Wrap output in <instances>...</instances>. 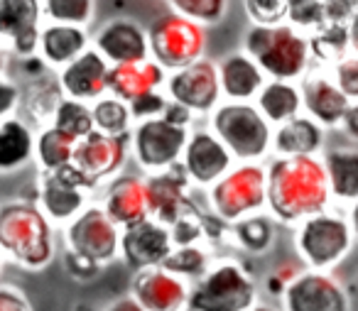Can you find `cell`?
<instances>
[{
  "mask_svg": "<svg viewBox=\"0 0 358 311\" xmlns=\"http://www.w3.org/2000/svg\"><path fill=\"white\" fill-rule=\"evenodd\" d=\"M268 172V203L275 221L299 226L307 218L327 211L331 203L327 169L322 157H273Z\"/></svg>",
  "mask_w": 358,
  "mask_h": 311,
  "instance_id": "1",
  "label": "cell"
},
{
  "mask_svg": "<svg viewBox=\"0 0 358 311\" xmlns=\"http://www.w3.org/2000/svg\"><path fill=\"white\" fill-rule=\"evenodd\" d=\"M55 228L37 203L8 201L0 206V250L27 272H42L55 260Z\"/></svg>",
  "mask_w": 358,
  "mask_h": 311,
  "instance_id": "2",
  "label": "cell"
},
{
  "mask_svg": "<svg viewBox=\"0 0 358 311\" xmlns=\"http://www.w3.org/2000/svg\"><path fill=\"white\" fill-rule=\"evenodd\" d=\"M243 52L253 57L265 76L275 81L302 79L312 69L309 37L285 25H250L243 37Z\"/></svg>",
  "mask_w": 358,
  "mask_h": 311,
  "instance_id": "3",
  "label": "cell"
},
{
  "mask_svg": "<svg viewBox=\"0 0 358 311\" xmlns=\"http://www.w3.org/2000/svg\"><path fill=\"white\" fill-rule=\"evenodd\" d=\"M66 262H76L89 270V275H99V270L120 255V228L110 221L101 203L86 206L79 216L64 228ZM69 265V267H76Z\"/></svg>",
  "mask_w": 358,
  "mask_h": 311,
  "instance_id": "4",
  "label": "cell"
},
{
  "mask_svg": "<svg viewBox=\"0 0 358 311\" xmlns=\"http://www.w3.org/2000/svg\"><path fill=\"white\" fill-rule=\"evenodd\" d=\"M211 133L238 162H260L273 150V125L255 103H219L211 113Z\"/></svg>",
  "mask_w": 358,
  "mask_h": 311,
  "instance_id": "5",
  "label": "cell"
},
{
  "mask_svg": "<svg viewBox=\"0 0 358 311\" xmlns=\"http://www.w3.org/2000/svg\"><path fill=\"white\" fill-rule=\"evenodd\" d=\"M351 223L343 213L322 211L317 216L307 218L294 231V250L307 270L331 272L341 265L353 247Z\"/></svg>",
  "mask_w": 358,
  "mask_h": 311,
  "instance_id": "6",
  "label": "cell"
},
{
  "mask_svg": "<svg viewBox=\"0 0 358 311\" xmlns=\"http://www.w3.org/2000/svg\"><path fill=\"white\" fill-rule=\"evenodd\" d=\"M255 304V277L236 260L209 267V272L189 287V311H250Z\"/></svg>",
  "mask_w": 358,
  "mask_h": 311,
  "instance_id": "7",
  "label": "cell"
},
{
  "mask_svg": "<svg viewBox=\"0 0 358 311\" xmlns=\"http://www.w3.org/2000/svg\"><path fill=\"white\" fill-rule=\"evenodd\" d=\"M211 213L224 223H238L268 203V172L258 162H241L209 191Z\"/></svg>",
  "mask_w": 358,
  "mask_h": 311,
  "instance_id": "8",
  "label": "cell"
},
{
  "mask_svg": "<svg viewBox=\"0 0 358 311\" xmlns=\"http://www.w3.org/2000/svg\"><path fill=\"white\" fill-rule=\"evenodd\" d=\"M189 135V125L177 123L164 113L155 115L135 125L133 138H130V152L143 172H167L182 164Z\"/></svg>",
  "mask_w": 358,
  "mask_h": 311,
  "instance_id": "9",
  "label": "cell"
},
{
  "mask_svg": "<svg viewBox=\"0 0 358 311\" xmlns=\"http://www.w3.org/2000/svg\"><path fill=\"white\" fill-rule=\"evenodd\" d=\"M150 59L157 62L164 71H179L204 59L206 30L196 22L179 17L174 13L159 17L148 30Z\"/></svg>",
  "mask_w": 358,
  "mask_h": 311,
  "instance_id": "10",
  "label": "cell"
},
{
  "mask_svg": "<svg viewBox=\"0 0 358 311\" xmlns=\"http://www.w3.org/2000/svg\"><path fill=\"white\" fill-rule=\"evenodd\" d=\"M91 191H96V187L74 164L57 169V172H40L37 206L45 211L52 223L66 226L86 208Z\"/></svg>",
  "mask_w": 358,
  "mask_h": 311,
  "instance_id": "11",
  "label": "cell"
},
{
  "mask_svg": "<svg viewBox=\"0 0 358 311\" xmlns=\"http://www.w3.org/2000/svg\"><path fill=\"white\" fill-rule=\"evenodd\" d=\"M164 89L172 103L187 108L192 115H209L219 108L221 101L219 66L209 59H199L196 64L172 71Z\"/></svg>",
  "mask_w": 358,
  "mask_h": 311,
  "instance_id": "12",
  "label": "cell"
},
{
  "mask_svg": "<svg viewBox=\"0 0 358 311\" xmlns=\"http://www.w3.org/2000/svg\"><path fill=\"white\" fill-rule=\"evenodd\" d=\"M282 311H351V296L331 272L304 267L285 287Z\"/></svg>",
  "mask_w": 358,
  "mask_h": 311,
  "instance_id": "13",
  "label": "cell"
},
{
  "mask_svg": "<svg viewBox=\"0 0 358 311\" xmlns=\"http://www.w3.org/2000/svg\"><path fill=\"white\" fill-rule=\"evenodd\" d=\"M130 138H133V133L115 138V135H103L94 130L89 138L76 143L71 164L99 189L101 184L118 177L123 164L128 162Z\"/></svg>",
  "mask_w": 358,
  "mask_h": 311,
  "instance_id": "14",
  "label": "cell"
},
{
  "mask_svg": "<svg viewBox=\"0 0 358 311\" xmlns=\"http://www.w3.org/2000/svg\"><path fill=\"white\" fill-rule=\"evenodd\" d=\"M42 20V0H0V42L15 57L30 59L40 52Z\"/></svg>",
  "mask_w": 358,
  "mask_h": 311,
  "instance_id": "15",
  "label": "cell"
},
{
  "mask_svg": "<svg viewBox=\"0 0 358 311\" xmlns=\"http://www.w3.org/2000/svg\"><path fill=\"white\" fill-rule=\"evenodd\" d=\"M172 250V231L155 218H145L120 231V257L133 272L162 267Z\"/></svg>",
  "mask_w": 358,
  "mask_h": 311,
  "instance_id": "16",
  "label": "cell"
},
{
  "mask_svg": "<svg viewBox=\"0 0 358 311\" xmlns=\"http://www.w3.org/2000/svg\"><path fill=\"white\" fill-rule=\"evenodd\" d=\"M182 169L194 187L211 189L234 169V154L209 130H194L182 154Z\"/></svg>",
  "mask_w": 358,
  "mask_h": 311,
  "instance_id": "17",
  "label": "cell"
},
{
  "mask_svg": "<svg viewBox=\"0 0 358 311\" xmlns=\"http://www.w3.org/2000/svg\"><path fill=\"white\" fill-rule=\"evenodd\" d=\"M145 187H148L150 218L159 221L162 226L172 228L179 218L194 211L189 196L192 182L182 169V164L167 169V172L148 174Z\"/></svg>",
  "mask_w": 358,
  "mask_h": 311,
  "instance_id": "18",
  "label": "cell"
},
{
  "mask_svg": "<svg viewBox=\"0 0 358 311\" xmlns=\"http://www.w3.org/2000/svg\"><path fill=\"white\" fill-rule=\"evenodd\" d=\"M130 296H135L145 311H189V284L164 267L135 272Z\"/></svg>",
  "mask_w": 358,
  "mask_h": 311,
  "instance_id": "19",
  "label": "cell"
},
{
  "mask_svg": "<svg viewBox=\"0 0 358 311\" xmlns=\"http://www.w3.org/2000/svg\"><path fill=\"white\" fill-rule=\"evenodd\" d=\"M94 47L110 66L118 64H140L150 59V40L148 30L128 17H113L108 20L94 37Z\"/></svg>",
  "mask_w": 358,
  "mask_h": 311,
  "instance_id": "20",
  "label": "cell"
},
{
  "mask_svg": "<svg viewBox=\"0 0 358 311\" xmlns=\"http://www.w3.org/2000/svg\"><path fill=\"white\" fill-rule=\"evenodd\" d=\"M299 94H302V110L309 118L317 120L324 130L341 128V120L351 108V101L334 84L327 69H309L302 76Z\"/></svg>",
  "mask_w": 358,
  "mask_h": 311,
  "instance_id": "21",
  "label": "cell"
},
{
  "mask_svg": "<svg viewBox=\"0 0 358 311\" xmlns=\"http://www.w3.org/2000/svg\"><path fill=\"white\" fill-rule=\"evenodd\" d=\"M108 62L94 47H89L79 59H74L59 71L57 81H59L62 94L66 99L81 101V103H96L108 94Z\"/></svg>",
  "mask_w": 358,
  "mask_h": 311,
  "instance_id": "22",
  "label": "cell"
},
{
  "mask_svg": "<svg viewBox=\"0 0 358 311\" xmlns=\"http://www.w3.org/2000/svg\"><path fill=\"white\" fill-rule=\"evenodd\" d=\"M101 206H103V211L108 213L110 221L120 231L133 226V223L150 218L145 177H138V174H118L115 179H110Z\"/></svg>",
  "mask_w": 358,
  "mask_h": 311,
  "instance_id": "23",
  "label": "cell"
},
{
  "mask_svg": "<svg viewBox=\"0 0 358 311\" xmlns=\"http://www.w3.org/2000/svg\"><path fill=\"white\" fill-rule=\"evenodd\" d=\"M216 66H219L221 96L236 103H250L268 84V76L245 52H231Z\"/></svg>",
  "mask_w": 358,
  "mask_h": 311,
  "instance_id": "24",
  "label": "cell"
},
{
  "mask_svg": "<svg viewBox=\"0 0 358 311\" xmlns=\"http://www.w3.org/2000/svg\"><path fill=\"white\" fill-rule=\"evenodd\" d=\"M167 84V74L157 62L148 59L140 64H118L108 71V94L125 103L145 99L150 94H157Z\"/></svg>",
  "mask_w": 358,
  "mask_h": 311,
  "instance_id": "25",
  "label": "cell"
},
{
  "mask_svg": "<svg viewBox=\"0 0 358 311\" xmlns=\"http://www.w3.org/2000/svg\"><path fill=\"white\" fill-rule=\"evenodd\" d=\"M324 147V128L309 115H297L273 133L275 157H317Z\"/></svg>",
  "mask_w": 358,
  "mask_h": 311,
  "instance_id": "26",
  "label": "cell"
},
{
  "mask_svg": "<svg viewBox=\"0 0 358 311\" xmlns=\"http://www.w3.org/2000/svg\"><path fill=\"white\" fill-rule=\"evenodd\" d=\"M91 47V40L84 27L74 25H42L40 32V57L55 69H64L74 59H79Z\"/></svg>",
  "mask_w": 358,
  "mask_h": 311,
  "instance_id": "27",
  "label": "cell"
},
{
  "mask_svg": "<svg viewBox=\"0 0 358 311\" xmlns=\"http://www.w3.org/2000/svg\"><path fill=\"white\" fill-rule=\"evenodd\" d=\"M37 147V138L32 128L22 118H13L0 123V177L20 172L32 162Z\"/></svg>",
  "mask_w": 358,
  "mask_h": 311,
  "instance_id": "28",
  "label": "cell"
},
{
  "mask_svg": "<svg viewBox=\"0 0 358 311\" xmlns=\"http://www.w3.org/2000/svg\"><path fill=\"white\" fill-rule=\"evenodd\" d=\"M334 201H358V147H329L322 154Z\"/></svg>",
  "mask_w": 358,
  "mask_h": 311,
  "instance_id": "29",
  "label": "cell"
},
{
  "mask_svg": "<svg viewBox=\"0 0 358 311\" xmlns=\"http://www.w3.org/2000/svg\"><path fill=\"white\" fill-rule=\"evenodd\" d=\"M255 106L265 115V120L278 128V125L302 115V94L294 81L268 79V84L255 96Z\"/></svg>",
  "mask_w": 358,
  "mask_h": 311,
  "instance_id": "30",
  "label": "cell"
},
{
  "mask_svg": "<svg viewBox=\"0 0 358 311\" xmlns=\"http://www.w3.org/2000/svg\"><path fill=\"white\" fill-rule=\"evenodd\" d=\"M64 94H62V86L57 79L50 76H37L32 79L25 89H20V106L30 113L32 120H37L40 125H52L57 106L62 103Z\"/></svg>",
  "mask_w": 358,
  "mask_h": 311,
  "instance_id": "31",
  "label": "cell"
},
{
  "mask_svg": "<svg viewBox=\"0 0 358 311\" xmlns=\"http://www.w3.org/2000/svg\"><path fill=\"white\" fill-rule=\"evenodd\" d=\"M309 50H312V64L319 69H331L334 64L351 55L348 42V27L343 25H324L314 35H309Z\"/></svg>",
  "mask_w": 358,
  "mask_h": 311,
  "instance_id": "32",
  "label": "cell"
},
{
  "mask_svg": "<svg viewBox=\"0 0 358 311\" xmlns=\"http://www.w3.org/2000/svg\"><path fill=\"white\" fill-rule=\"evenodd\" d=\"M231 231H234V240L241 250L250 252V255H265L275 243V218L265 216V213H253V216L234 223Z\"/></svg>",
  "mask_w": 358,
  "mask_h": 311,
  "instance_id": "33",
  "label": "cell"
},
{
  "mask_svg": "<svg viewBox=\"0 0 358 311\" xmlns=\"http://www.w3.org/2000/svg\"><path fill=\"white\" fill-rule=\"evenodd\" d=\"M74 147L76 143L69 140L66 135H62L57 128L47 125L37 135V147L35 157L40 162V172H57V169H64L74 159Z\"/></svg>",
  "mask_w": 358,
  "mask_h": 311,
  "instance_id": "34",
  "label": "cell"
},
{
  "mask_svg": "<svg viewBox=\"0 0 358 311\" xmlns=\"http://www.w3.org/2000/svg\"><path fill=\"white\" fill-rule=\"evenodd\" d=\"M52 128H57L62 135H66L74 143H81L84 138H89L96 130L94 125V110L89 103H81L74 99H62V103L57 106L55 118H52Z\"/></svg>",
  "mask_w": 358,
  "mask_h": 311,
  "instance_id": "35",
  "label": "cell"
},
{
  "mask_svg": "<svg viewBox=\"0 0 358 311\" xmlns=\"http://www.w3.org/2000/svg\"><path fill=\"white\" fill-rule=\"evenodd\" d=\"M94 125L99 133L103 135H130V123H133V113L125 101L115 99V96H103L94 106Z\"/></svg>",
  "mask_w": 358,
  "mask_h": 311,
  "instance_id": "36",
  "label": "cell"
},
{
  "mask_svg": "<svg viewBox=\"0 0 358 311\" xmlns=\"http://www.w3.org/2000/svg\"><path fill=\"white\" fill-rule=\"evenodd\" d=\"M45 17L55 25L84 27L94 20L96 0H42Z\"/></svg>",
  "mask_w": 358,
  "mask_h": 311,
  "instance_id": "37",
  "label": "cell"
},
{
  "mask_svg": "<svg viewBox=\"0 0 358 311\" xmlns=\"http://www.w3.org/2000/svg\"><path fill=\"white\" fill-rule=\"evenodd\" d=\"M164 270L172 272L179 280H201V277L209 272V257L201 250L199 245H185V247H174L172 255L164 260Z\"/></svg>",
  "mask_w": 358,
  "mask_h": 311,
  "instance_id": "38",
  "label": "cell"
},
{
  "mask_svg": "<svg viewBox=\"0 0 358 311\" xmlns=\"http://www.w3.org/2000/svg\"><path fill=\"white\" fill-rule=\"evenodd\" d=\"M174 15L187 17L196 25H219L229 10V0H167Z\"/></svg>",
  "mask_w": 358,
  "mask_h": 311,
  "instance_id": "39",
  "label": "cell"
},
{
  "mask_svg": "<svg viewBox=\"0 0 358 311\" xmlns=\"http://www.w3.org/2000/svg\"><path fill=\"white\" fill-rule=\"evenodd\" d=\"M297 3L302 0H243L253 25H285Z\"/></svg>",
  "mask_w": 358,
  "mask_h": 311,
  "instance_id": "40",
  "label": "cell"
},
{
  "mask_svg": "<svg viewBox=\"0 0 358 311\" xmlns=\"http://www.w3.org/2000/svg\"><path fill=\"white\" fill-rule=\"evenodd\" d=\"M287 22L292 27H297L304 35H314L317 30H322L327 25V13H324V0H302L292 8Z\"/></svg>",
  "mask_w": 358,
  "mask_h": 311,
  "instance_id": "41",
  "label": "cell"
},
{
  "mask_svg": "<svg viewBox=\"0 0 358 311\" xmlns=\"http://www.w3.org/2000/svg\"><path fill=\"white\" fill-rule=\"evenodd\" d=\"M331 74L334 84L341 89V94L346 96L351 103L358 101V57L356 55H348L343 57L338 64H334L331 69H327Z\"/></svg>",
  "mask_w": 358,
  "mask_h": 311,
  "instance_id": "42",
  "label": "cell"
},
{
  "mask_svg": "<svg viewBox=\"0 0 358 311\" xmlns=\"http://www.w3.org/2000/svg\"><path fill=\"white\" fill-rule=\"evenodd\" d=\"M358 10V0H324V13H327V25H343L348 27L351 17Z\"/></svg>",
  "mask_w": 358,
  "mask_h": 311,
  "instance_id": "43",
  "label": "cell"
},
{
  "mask_svg": "<svg viewBox=\"0 0 358 311\" xmlns=\"http://www.w3.org/2000/svg\"><path fill=\"white\" fill-rule=\"evenodd\" d=\"M17 108H20V86L8 76H0V123L13 118Z\"/></svg>",
  "mask_w": 358,
  "mask_h": 311,
  "instance_id": "44",
  "label": "cell"
},
{
  "mask_svg": "<svg viewBox=\"0 0 358 311\" xmlns=\"http://www.w3.org/2000/svg\"><path fill=\"white\" fill-rule=\"evenodd\" d=\"M0 311H32V304L20 287L0 284Z\"/></svg>",
  "mask_w": 358,
  "mask_h": 311,
  "instance_id": "45",
  "label": "cell"
},
{
  "mask_svg": "<svg viewBox=\"0 0 358 311\" xmlns=\"http://www.w3.org/2000/svg\"><path fill=\"white\" fill-rule=\"evenodd\" d=\"M341 130L348 138L358 143V101L351 103V108L346 110V115H343V120H341Z\"/></svg>",
  "mask_w": 358,
  "mask_h": 311,
  "instance_id": "46",
  "label": "cell"
},
{
  "mask_svg": "<svg viewBox=\"0 0 358 311\" xmlns=\"http://www.w3.org/2000/svg\"><path fill=\"white\" fill-rule=\"evenodd\" d=\"M106 311H145L143 306L138 304V299L135 296H120V299L110 301L108 306H106Z\"/></svg>",
  "mask_w": 358,
  "mask_h": 311,
  "instance_id": "47",
  "label": "cell"
},
{
  "mask_svg": "<svg viewBox=\"0 0 358 311\" xmlns=\"http://www.w3.org/2000/svg\"><path fill=\"white\" fill-rule=\"evenodd\" d=\"M348 42H351V55L358 57V10L348 22Z\"/></svg>",
  "mask_w": 358,
  "mask_h": 311,
  "instance_id": "48",
  "label": "cell"
},
{
  "mask_svg": "<svg viewBox=\"0 0 358 311\" xmlns=\"http://www.w3.org/2000/svg\"><path fill=\"white\" fill-rule=\"evenodd\" d=\"M346 218H348V223H351V231H353V236H356V240H358V201L351 203Z\"/></svg>",
  "mask_w": 358,
  "mask_h": 311,
  "instance_id": "49",
  "label": "cell"
},
{
  "mask_svg": "<svg viewBox=\"0 0 358 311\" xmlns=\"http://www.w3.org/2000/svg\"><path fill=\"white\" fill-rule=\"evenodd\" d=\"M8 55H10V52H8V47L3 45V42H0V76H6V66H8Z\"/></svg>",
  "mask_w": 358,
  "mask_h": 311,
  "instance_id": "50",
  "label": "cell"
},
{
  "mask_svg": "<svg viewBox=\"0 0 358 311\" xmlns=\"http://www.w3.org/2000/svg\"><path fill=\"white\" fill-rule=\"evenodd\" d=\"M250 311H278V309H273V306H268V304H255Z\"/></svg>",
  "mask_w": 358,
  "mask_h": 311,
  "instance_id": "51",
  "label": "cell"
},
{
  "mask_svg": "<svg viewBox=\"0 0 358 311\" xmlns=\"http://www.w3.org/2000/svg\"><path fill=\"white\" fill-rule=\"evenodd\" d=\"M3 257H6V255H3V250H0V267H3Z\"/></svg>",
  "mask_w": 358,
  "mask_h": 311,
  "instance_id": "52",
  "label": "cell"
}]
</instances>
